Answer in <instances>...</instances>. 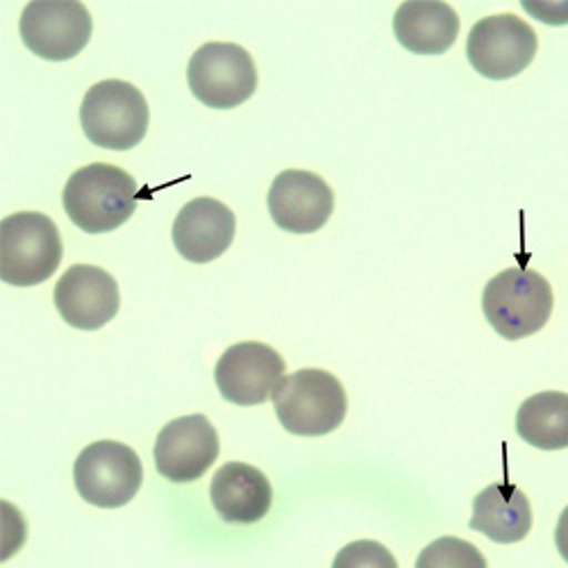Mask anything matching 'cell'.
I'll list each match as a JSON object with an SVG mask.
<instances>
[{
  "instance_id": "6da1fadb",
  "label": "cell",
  "mask_w": 568,
  "mask_h": 568,
  "mask_svg": "<svg viewBox=\"0 0 568 568\" xmlns=\"http://www.w3.org/2000/svg\"><path fill=\"white\" fill-rule=\"evenodd\" d=\"M136 180L112 164H89L78 169L62 194L69 219L89 234L121 227L139 205Z\"/></svg>"
},
{
  "instance_id": "7a4b0ae2",
  "label": "cell",
  "mask_w": 568,
  "mask_h": 568,
  "mask_svg": "<svg viewBox=\"0 0 568 568\" xmlns=\"http://www.w3.org/2000/svg\"><path fill=\"white\" fill-rule=\"evenodd\" d=\"M271 398L282 428L298 437L335 433L348 412V396L342 383L323 368H301L284 375Z\"/></svg>"
},
{
  "instance_id": "3957f363",
  "label": "cell",
  "mask_w": 568,
  "mask_h": 568,
  "mask_svg": "<svg viewBox=\"0 0 568 568\" xmlns=\"http://www.w3.org/2000/svg\"><path fill=\"white\" fill-rule=\"evenodd\" d=\"M555 296L550 282L528 268H505L491 277L483 294V312L503 339L532 337L550 321Z\"/></svg>"
},
{
  "instance_id": "277c9868",
  "label": "cell",
  "mask_w": 568,
  "mask_h": 568,
  "mask_svg": "<svg viewBox=\"0 0 568 568\" xmlns=\"http://www.w3.org/2000/svg\"><path fill=\"white\" fill-rule=\"evenodd\" d=\"M64 255L62 236L41 212L10 214L0 223V277L12 287H34L49 280Z\"/></svg>"
},
{
  "instance_id": "5b68a950",
  "label": "cell",
  "mask_w": 568,
  "mask_h": 568,
  "mask_svg": "<svg viewBox=\"0 0 568 568\" xmlns=\"http://www.w3.org/2000/svg\"><path fill=\"white\" fill-rule=\"evenodd\" d=\"M80 123L93 146L132 151L149 132L151 112L144 93L134 84L103 80L87 91L80 105Z\"/></svg>"
},
{
  "instance_id": "8992f818",
  "label": "cell",
  "mask_w": 568,
  "mask_h": 568,
  "mask_svg": "<svg viewBox=\"0 0 568 568\" xmlns=\"http://www.w3.org/2000/svg\"><path fill=\"white\" fill-rule=\"evenodd\" d=\"M186 82L203 105L232 110L255 93L257 69L251 53L240 43L210 41L189 60Z\"/></svg>"
},
{
  "instance_id": "52a82bcc",
  "label": "cell",
  "mask_w": 568,
  "mask_h": 568,
  "mask_svg": "<svg viewBox=\"0 0 568 568\" xmlns=\"http://www.w3.org/2000/svg\"><path fill=\"white\" fill-rule=\"evenodd\" d=\"M73 480L82 500L103 509H116L136 496L144 483V468L130 446L105 439L89 444L78 455Z\"/></svg>"
},
{
  "instance_id": "ba28073f",
  "label": "cell",
  "mask_w": 568,
  "mask_h": 568,
  "mask_svg": "<svg viewBox=\"0 0 568 568\" xmlns=\"http://www.w3.org/2000/svg\"><path fill=\"white\" fill-rule=\"evenodd\" d=\"M537 49L539 41L532 26L514 14H496L473 26L466 58L483 78L509 80L532 64Z\"/></svg>"
},
{
  "instance_id": "9c48e42d",
  "label": "cell",
  "mask_w": 568,
  "mask_h": 568,
  "mask_svg": "<svg viewBox=\"0 0 568 568\" xmlns=\"http://www.w3.org/2000/svg\"><path fill=\"white\" fill-rule=\"evenodd\" d=\"M26 49L49 62L73 60L91 39L93 21L82 3L73 0H34L21 14Z\"/></svg>"
},
{
  "instance_id": "30bf717a",
  "label": "cell",
  "mask_w": 568,
  "mask_h": 568,
  "mask_svg": "<svg viewBox=\"0 0 568 568\" xmlns=\"http://www.w3.org/2000/svg\"><path fill=\"white\" fill-rule=\"evenodd\" d=\"M221 442L214 425L203 414L180 416L166 423L155 442V468L175 485L194 483L219 459Z\"/></svg>"
},
{
  "instance_id": "8fae6325",
  "label": "cell",
  "mask_w": 568,
  "mask_h": 568,
  "mask_svg": "<svg viewBox=\"0 0 568 568\" xmlns=\"http://www.w3.org/2000/svg\"><path fill=\"white\" fill-rule=\"evenodd\" d=\"M284 359L277 351L260 342H242L230 346L214 368V381L225 400L232 405L253 407L273 396L284 377Z\"/></svg>"
},
{
  "instance_id": "7c38bea8",
  "label": "cell",
  "mask_w": 568,
  "mask_h": 568,
  "mask_svg": "<svg viewBox=\"0 0 568 568\" xmlns=\"http://www.w3.org/2000/svg\"><path fill=\"white\" fill-rule=\"evenodd\" d=\"M335 210V194L327 182L301 169L282 171L268 189V212L273 223L294 234L321 230Z\"/></svg>"
},
{
  "instance_id": "4fadbf2b",
  "label": "cell",
  "mask_w": 568,
  "mask_h": 568,
  "mask_svg": "<svg viewBox=\"0 0 568 568\" xmlns=\"http://www.w3.org/2000/svg\"><path fill=\"white\" fill-rule=\"evenodd\" d=\"M55 307L75 329H101L119 314V284L101 266L75 264L58 282Z\"/></svg>"
},
{
  "instance_id": "5bb4252c",
  "label": "cell",
  "mask_w": 568,
  "mask_h": 568,
  "mask_svg": "<svg viewBox=\"0 0 568 568\" xmlns=\"http://www.w3.org/2000/svg\"><path fill=\"white\" fill-rule=\"evenodd\" d=\"M236 219L216 199H194L186 203L173 223L175 251L194 264L219 260L232 244Z\"/></svg>"
},
{
  "instance_id": "9a60e30c",
  "label": "cell",
  "mask_w": 568,
  "mask_h": 568,
  "mask_svg": "<svg viewBox=\"0 0 568 568\" xmlns=\"http://www.w3.org/2000/svg\"><path fill=\"white\" fill-rule=\"evenodd\" d=\"M210 498L225 524L251 526L268 514L273 489L260 468L244 462H230L216 470Z\"/></svg>"
},
{
  "instance_id": "2e32d148",
  "label": "cell",
  "mask_w": 568,
  "mask_h": 568,
  "mask_svg": "<svg viewBox=\"0 0 568 568\" xmlns=\"http://www.w3.org/2000/svg\"><path fill=\"white\" fill-rule=\"evenodd\" d=\"M468 526L496 544L524 541L532 530L530 500L509 483L489 485L473 498V516Z\"/></svg>"
},
{
  "instance_id": "e0dca14e",
  "label": "cell",
  "mask_w": 568,
  "mask_h": 568,
  "mask_svg": "<svg viewBox=\"0 0 568 568\" xmlns=\"http://www.w3.org/2000/svg\"><path fill=\"white\" fill-rule=\"evenodd\" d=\"M459 17L446 3H403L394 17L396 39L416 55H444L459 37Z\"/></svg>"
},
{
  "instance_id": "ac0fdd59",
  "label": "cell",
  "mask_w": 568,
  "mask_h": 568,
  "mask_svg": "<svg viewBox=\"0 0 568 568\" xmlns=\"http://www.w3.org/2000/svg\"><path fill=\"white\" fill-rule=\"evenodd\" d=\"M516 433L539 450L568 448V394L541 392L530 396L518 407Z\"/></svg>"
},
{
  "instance_id": "d6986e66",
  "label": "cell",
  "mask_w": 568,
  "mask_h": 568,
  "mask_svg": "<svg viewBox=\"0 0 568 568\" xmlns=\"http://www.w3.org/2000/svg\"><path fill=\"white\" fill-rule=\"evenodd\" d=\"M416 568H489L485 555L464 539L442 537L425 546L416 559Z\"/></svg>"
},
{
  "instance_id": "ffe728a7",
  "label": "cell",
  "mask_w": 568,
  "mask_h": 568,
  "mask_svg": "<svg viewBox=\"0 0 568 568\" xmlns=\"http://www.w3.org/2000/svg\"><path fill=\"white\" fill-rule=\"evenodd\" d=\"M333 568H398V561L387 546L362 539L342 548L333 561Z\"/></svg>"
},
{
  "instance_id": "44dd1931",
  "label": "cell",
  "mask_w": 568,
  "mask_h": 568,
  "mask_svg": "<svg viewBox=\"0 0 568 568\" xmlns=\"http://www.w3.org/2000/svg\"><path fill=\"white\" fill-rule=\"evenodd\" d=\"M555 546H557L559 555L564 557V561L568 564V507L559 514L557 528H555Z\"/></svg>"
}]
</instances>
